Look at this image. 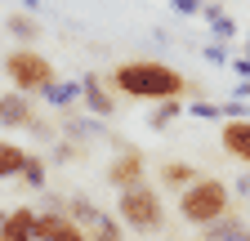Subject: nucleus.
<instances>
[{
  "label": "nucleus",
  "instance_id": "f257e3e1",
  "mask_svg": "<svg viewBox=\"0 0 250 241\" xmlns=\"http://www.w3.org/2000/svg\"><path fill=\"white\" fill-rule=\"evenodd\" d=\"M107 85L125 99H139V103H161V99H183L188 85L183 72H174L161 58H125L107 72Z\"/></svg>",
  "mask_w": 250,
  "mask_h": 241
},
{
  "label": "nucleus",
  "instance_id": "f03ea898",
  "mask_svg": "<svg viewBox=\"0 0 250 241\" xmlns=\"http://www.w3.org/2000/svg\"><path fill=\"white\" fill-rule=\"evenodd\" d=\"M228 210H232V201H228V183H224V179H197L192 188L179 192V215H183V223H192V228L214 223L219 215H228Z\"/></svg>",
  "mask_w": 250,
  "mask_h": 241
},
{
  "label": "nucleus",
  "instance_id": "7ed1b4c3",
  "mask_svg": "<svg viewBox=\"0 0 250 241\" xmlns=\"http://www.w3.org/2000/svg\"><path fill=\"white\" fill-rule=\"evenodd\" d=\"M116 210H121V223L134 228V232H143V237H147V232H161V223H166L161 197H156V188H147V179H143V183L121 188Z\"/></svg>",
  "mask_w": 250,
  "mask_h": 241
},
{
  "label": "nucleus",
  "instance_id": "20e7f679",
  "mask_svg": "<svg viewBox=\"0 0 250 241\" xmlns=\"http://www.w3.org/2000/svg\"><path fill=\"white\" fill-rule=\"evenodd\" d=\"M5 76L14 80L18 94H45V89L58 80L54 63L41 49H14V54H5Z\"/></svg>",
  "mask_w": 250,
  "mask_h": 241
},
{
  "label": "nucleus",
  "instance_id": "39448f33",
  "mask_svg": "<svg viewBox=\"0 0 250 241\" xmlns=\"http://www.w3.org/2000/svg\"><path fill=\"white\" fill-rule=\"evenodd\" d=\"M36 241H89V232L72 215L49 210V215H36Z\"/></svg>",
  "mask_w": 250,
  "mask_h": 241
},
{
  "label": "nucleus",
  "instance_id": "423d86ee",
  "mask_svg": "<svg viewBox=\"0 0 250 241\" xmlns=\"http://www.w3.org/2000/svg\"><path fill=\"white\" fill-rule=\"evenodd\" d=\"M0 125H9V130H36V134L45 130L36 107L27 103V94H0Z\"/></svg>",
  "mask_w": 250,
  "mask_h": 241
},
{
  "label": "nucleus",
  "instance_id": "0eeeda50",
  "mask_svg": "<svg viewBox=\"0 0 250 241\" xmlns=\"http://www.w3.org/2000/svg\"><path fill=\"white\" fill-rule=\"evenodd\" d=\"M219 143H224V152L241 165H250V116H232L219 125Z\"/></svg>",
  "mask_w": 250,
  "mask_h": 241
},
{
  "label": "nucleus",
  "instance_id": "6e6552de",
  "mask_svg": "<svg viewBox=\"0 0 250 241\" xmlns=\"http://www.w3.org/2000/svg\"><path fill=\"white\" fill-rule=\"evenodd\" d=\"M143 174H147V165H143V152H134V147H125L121 157L107 161V183H112V188L143 183Z\"/></svg>",
  "mask_w": 250,
  "mask_h": 241
},
{
  "label": "nucleus",
  "instance_id": "1a4fd4ad",
  "mask_svg": "<svg viewBox=\"0 0 250 241\" xmlns=\"http://www.w3.org/2000/svg\"><path fill=\"white\" fill-rule=\"evenodd\" d=\"M116 89L107 85V76H81V103L94 112V116H112L116 112Z\"/></svg>",
  "mask_w": 250,
  "mask_h": 241
},
{
  "label": "nucleus",
  "instance_id": "9d476101",
  "mask_svg": "<svg viewBox=\"0 0 250 241\" xmlns=\"http://www.w3.org/2000/svg\"><path fill=\"white\" fill-rule=\"evenodd\" d=\"M0 241H36V210L14 205L5 215V223H0Z\"/></svg>",
  "mask_w": 250,
  "mask_h": 241
},
{
  "label": "nucleus",
  "instance_id": "9b49d317",
  "mask_svg": "<svg viewBox=\"0 0 250 241\" xmlns=\"http://www.w3.org/2000/svg\"><path fill=\"white\" fill-rule=\"evenodd\" d=\"M156 179H161V188L183 192V188H192L197 179H201V170H197V165H188V161H166L161 170H156Z\"/></svg>",
  "mask_w": 250,
  "mask_h": 241
},
{
  "label": "nucleus",
  "instance_id": "f8f14e48",
  "mask_svg": "<svg viewBox=\"0 0 250 241\" xmlns=\"http://www.w3.org/2000/svg\"><path fill=\"white\" fill-rule=\"evenodd\" d=\"M201 241H250V228L228 210V215H219L214 223H206V237Z\"/></svg>",
  "mask_w": 250,
  "mask_h": 241
},
{
  "label": "nucleus",
  "instance_id": "ddd939ff",
  "mask_svg": "<svg viewBox=\"0 0 250 241\" xmlns=\"http://www.w3.org/2000/svg\"><path fill=\"white\" fill-rule=\"evenodd\" d=\"M41 99L49 107H58V112H72V103H81V80H54Z\"/></svg>",
  "mask_w": 250,
  "mask_h": 241
},
{
  "label": "nucleus",
  "instance_id": "4468645a",
  "mask_svg": "<svg viewBox=\"0 0 250 241\" xmlns=\"http://www.w3.org/2000/svg\"><path fill=\"white\" fill-rule=\"evenodd\" d=\"M201 18L210 22V32H214V40H228V36H237V22H232V14H224L214 5V0H206V9H201Z\"/></svg>",
  "mask_w": 250,
  "mask_h": 241
},
{
  "label": "nucleus",
  "instance_id": "2eb2a0df",
  "mask_svg": "<svg viewBox=\"0 0 250 241\" xmlns=\"http://www.w3.org/2000/svg\"><path fill=\"white\" fill-rule=\"evenodd\" d=\"M183 112H188V103H179V99H161V103L147 112V125H152V130H166L170 120H179Z\"/></svg>",
  "mask_w": 250,
  "mask_h": 241
},
{
  "label": "nucleus",
  "instance_id": "dca6fc26",
  "mask_svg": "<svg viewBox=\"0 0 250 241\" xmlns=\"http://www.w3.org/2000/svg\"><path fill=\"white\" fill-rule=\"evenodd\" d=\"M27 165V152L18 143H0V179H18Z\"/></svg>",
  "mask_w": 250,
  "mask_h": 241
},
{
  "label": "nucleus",
  "instance_id": "f3484780",
  "mask_svg": "<svg viewBox=\"0 0 250 241\" xmlns=\"http://www.w3.org/2000/svg\"><path fill=\"white\" fill-rule=\"evenodd\" d=\"M67 210H72V219H76L81 228H99V219H103V210L94 205L89 197H81V192H76V197L67 201Z\"/></svg>",
  "mask_w": 250,
  "mask_h": 241
},
{
  "label": "nucleus",
  "instance_id": "a211bd4d",
  "mask_svg": "<svg viewBox=\"0 0 250 241\" xmlns=\"http://www.w3.org/2000/svg\"><path fill=\"white\" fill-rule=\"evenodd\" d=\"M5 32L31 45V40H36V36H41V22H36V18H31V14H9V18H5Z\"/></svg>",
  "mask_w": 250,
  "mask_h": 241
},
{
  "label": "nucleus",
  "instance_id": "6ab92c4d",
  "mask_svg": "<svg viewBox=\"0 0 250 241\" xmlns=\"http://www.w3.org/2000/svg\"><path fill=\"white\" fill-rule=\"evenodd\" d=\"M18 179H22L27 188H45V161H41V157H27V165H22Z\"/></svg>",
  "mask_w": 250,
  "mask_h": 241
},
{
  "label": "nucleus",
  "instance_id": "aec40b11",
  "mask_svg": "<svg viewBox=\"0 0 250 241\" xmlns=\"http://www.w3.org/2000/svg\"><path fill=\"white\" fill-rule=\"evenodd\" d=\"M188 112L201 116V120H219L224 116V103H188Z\"/></svg>",
  "mask_w": 250,
  "mask_h": 241
},
{
  "label": "nucleus",
  "instance_id": "412c9836",
  "mask_svg": "<svg viewBox=\"0 0 250 241\" xmlns=\"http://www.w3.org/2000/svg\"><path fill=\"white\" fill-rule=\"evenodd\" d=\"M206 58H210V63H219V67H228V63H232L224 40H210V45H206Z\"/></svg>",
  "mask_w": 250,
  "mask_h": 241
},
{
  "label": "nucleus",
  "instance_id": "4be33fe9",
  "mask_svg": "<svg viewBox=\"0 0 250 241\" xmlns=\"http://www.w3.org/2000/svg\"><path fill=\"white\" fill-rule=\"evenodd\" d=\"M170 9H174V14H183V18H192V14H201V9H206V0H170Z\"/></svg>",
  "mask_w": 250,
  "mask_h": 241
},
{
  "label": "nucleus",
  "instance_id": "5701e85b",
  "mask_svg": "<svg viewBox=\"0 0 250 241\" xmlns=\"http://www.w3.org/2000/svg\"><path fill=\"white\" fill-rule=\"evenodd\" d=\"M228 67H232V72H237L241 80H250V54H246V58H232V63H228Z\"/></svg>",
  "mask_w": 250,
  "mask_h": 241
},
{
  "label": "nucleus",
  "instance_id": "b1692460",
  "mask_svg": "<svg viewBox=\"0 0 250 241\" xmlns=\"http://www.w3.org/2000/svg\"><path fill=\"white\" fill-rule=\"evenodd\" d=\"M0 223H5V210H0Z\"/></svg>",
  "mask_w": 250,
  "mask_h": 241
},
{
  "label": "nucleus",
  "instance_id": "393cba45",
  "mask_svg": "<svg viewBox=\"0 0 250 241\" xmlns=\"http://www.w3.org/2000/svg\"><path fill=\"white\" fill-rule=\"evenodd\" d=\"M246 54H250V40H246Z\"/></svg>",
  "mask_w": 250,
  "mask_h": 241
}]
</instances>
